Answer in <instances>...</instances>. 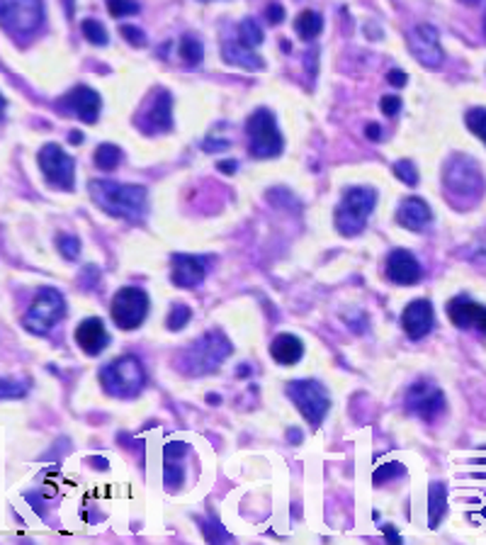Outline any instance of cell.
<instances>
[{"label":"cell","mask_w":486,"mask_h":545,"mask_svg":"<svg viewBox=\"0 0 486 545\" xmlns=\"http://www.w3.org/2000/svg\"><path fill=\"white\" fill-rule=\"evenodd\" d=\"M424 276L421 263L408 249H394L387 259V277L397 285H416Z\"/></svg>","instance_id":"obj_16"},{"label":"cell","mask_w":486,"mask_h":545,"mask_svg":"<svg viewBox=\"0 0 486 545\" xmlns=\"http://www.w3.org/2000/svg\"><path fill=\"white\" fill-rule=\"evenodd\" d=\"M484 122H486V110L474 108L467 112V127L474 132L477 139H484Z\"/></svg>","instance_id":"obj_35"},{"label":"cell","mask_w":486,"mask_h":545,"mask_svg":"<svg viewBox=\"0 0 486 545\" xmlns=\"http://www.w3.org/2000/svg\"><path fill=\"white\" fill-rule=\"evenodd\" d=\"M39 169L52 188L73 190L76 186V161L59 144H45L39 152Z\"/></svg>","instance_id":"obj_11"},{"label":"cell","mask_w":486,"mask_h":545,"mask_svg":"<svg viewBox=\"0 0 486 545\" xmlns=\"http://www.w3.org/2000/svg\"><path fill=\"white\" fill-rule=\"evenodd\" d=\"M63 108L71 110L73 115H78V120H83L86 125H93L103 110V100L88 86H76L63 95Z\"/></svg>","instance_id":"obj_17"},{"label":"cell","mask_w":486,"mask_h":545,"mask_svg":"<svg viewBox=\"0 0 486 545\" xmlns=\"http://www.w3.org/2000/svg\"><path fill=\"white\" fill-rule=\"evenodd\" d=\"M177 56H180V62L185 63V66H200L204 59L202 42L187 32V35H183V39L177 42Z\"/></svg>","instance_id":"obj_26"},{"label":"cell","mask_w":486,"mask_h":545,"mask_svg":"<svg viewBox=\"0 0 486 545\" xmlns=\"http://www.w3.org/2000/svg\"><path fill=\"white\" fill-rule=\"evenodd\" d=\"M122 161V149L115 144H100L95 149V166L100 170H115Z\"/></svg>","instance_id":"obj_27"},{"label":"cell","mask_w":486,"mask_h":545,"mask_svg":"<svg viewBox=\"0 0 486 545\" xmlns=\"http://www.w3.org/2000/svg\"><path fill=\"white\" fill-rule=\"evenodd\" d=\"M387 81L391 83V86H397V88H401V86H407L408 76L404 71H399V69H394V71L387 73Z\"/></svg>","instance_id":"obj_40"},{"label":"cell","mask_w":486,"mask_h":545,"mask_svg":"<svg viewBox=\"0 0 486 545\" xmlns=\"http://www.w3.org/2000/svg\"><path fill=\"white\" fill-rule=\"evenodd\" d=\"M136 125L144 135H161L173 127V98L169 90H156V95L144 105Z\"/></svg>","instance_id":"obj_14"},{"label":"cell","mask_w":486,"mask_h":545,"mask_svg":"<svg viewBox=\"0 0 486 545\" xmlns=\"http://www.w3.org/2000/svg\"><path fill=\"white\" fill-rule=\"evenodd\" d=\"M76 343H78V349L86 353V356H97V353H103V351L107 349V343H110V334H107L105 324H103V319L100 317H88V319H83V322L76 326Z\"/></svg>","instance_id":"obj_20"},{"label":"cell","mask_w":486,"mask_h":545,"mask_svg":"<svg viewBox=\"0 0 486 545\" xmlns=\"http://www.w3.org/2000/svg\"><path fill=\"white\" fill-rule=\"evenodd\" d=\"M394 173H397V178L401 180V183H407V186H416V183H418V170H416V166L411 161L394 163Z\"/></svg>","instance_id":"obj_36"},{"label":"cell","mask_w":486,"mask_h":545,"mask_svg":"<svg viewBox=\"0 0 486 545\" xmlns=\"http://www.w3.org/2000/svg\"><path fill=\"white\" fill-rule=\"evenodd\" d=\"M27 394V384L10 380V377H0V400H20Z\"/></svg>","instance_id":"obj_34"},{"label":"cell","mask_w":486,"mask_h":545,"mask_svg":"<svg viewBox=\"0 0 486 545\" xmlns=\"http://www.w3.org/2000/svg\"><path fill=\"white\" fill-rule=\"evenodd\" d=\"M149 295L144 293L142 287L127 285L122 290H117V295L110 302V314L117 329L134 331L136 326H142L146 314H149Z\"/></svg>","instance_id":"obj_10"},{"label":"cell","mask_w":486,"mask_h":545,"mask_svg":"<svg viewBox=\"0 0 486 545\" xmlns=\"http://www.w3.org/2000/svg\"><path fill=\"white\" fill-rule=\"evenodd\" d=\"M88 193L105 215L142 222L149 210V193L144 186H127L115 180H93Z\"/></svg>","instance_id":"obj_1"},{"label":"cell","mask_w":486,"mask_h":545,"mask_svg":"<svg viewBox=\"0 0 486 545\" xmlns=\"http://www.w3.org/2000/svg\"><path fill=\"white\" fill-rule=\"evenodd\" d=\"M66 5H69V15L73 12V0H66Z\"/></svg>","instance_id":"obj_45"},{"label":"cell","mask_w":486,"mask_h":545,"mask_svg":"<svg viewBox=\"0 0 486 545\" xmlns=\"http://www.w3.org/2000/svg\"><path fill=\"white\" fill-rule=\"evenodd\" d=\"M448 514V490L442 483H433L428 490V518L431 528L441 526V521Z\"/></svg>","instance_id":"obj_24"},{"label":"cell","mask_w":486,"mask_h":545,"mask_svg":"<svg viewBox=\"0 0 486 545\" xmlns=\"http://www.w3.org/2000/svg\"><path fill=\"white\" fill-rule=\"evenodd\" d=\"M56 246L62 251V256L66 260H76L80 253V242L78 236H71V234H62L56 236Z\"/></svg>","instance_id":"obj_32"},{"label":"cell","mask_w":486,"mask_h":545,"mask_svg":"<svg viewBox=\"0 0 486 545\" xmlns=\"http://www.w3.org/2000/svg\"><path fill=\"white\" fill-rule=\"evenodd\" d=\"M404 473H407V470H404V465H399V463L382 465V467H377V470H375V475H372V483L377 484V487H382V484L387 483V480L401 477Z\"/></svg>","instance_id":"obj_33"},{"label":"cell","mask_w":486,"mask_h":545,"mask_svg":"<svg viewBox=\"0 0 486 545\" xmlns=\"http://www.w3.org/2000/svg\"><path fill=\"white\" fill-rule=\"evenodd\" d=\"M380 110H382V115H387V117L399 115V110H401V98H397V95H384L380 103Z\"/></svg>","instance_id":"obj_38"},{"label":"cell","mask_w":486,"mask_h":545,"mask_svg":"<svg viewBox=\"0 0 486 545\" xmlns=\"http://www.w3.org/2000/svg\"><path fill=\"white\" fill-rule=\"evenodd\" d=\"M270 356L280 366H294L304 356V343L294 334H277L270 343Z\"/></svg>","instance_id":"obj_22"},{"label":"cell","mask_w":486,"mask_h":545,"mask_svg":"<svg viewBox=\"0 0 486 545\" xmlns=\"http://www.w3.org/2000/svg\"><path fill=\"white\" fill-rule=\"evenodd\" d=\"M105 3H107V10H110V15L117 20L132 18V15L139 12V3H136V0H105Z\"/></svg>","instance_id":"obj_31"},{"label":"cell","mask_w":486,"mask_h":545,"mask_svg":"<svg viewBox=\"0 0 486 545\" xmlns=\"http://www.w3.org/2000/svg\"><path fill=\"white\" fill-rule=\"evenodd\" d=\"M408 49L418 62L428 66V69H441L445 62V52H442L441 35L433 25H416L408 32Z\"/></svg>","instance_id":"obj_13"},{"label":"cell","mask_w":486,"mask_h":545,"mask_svg":"<svg viewBox=\"0 0 486 545\" xmlns=\"http://www.w3.org/2000/svg\"><path fill=\"white\" fill-rule=\"evenodd\" d=\"M442 186H445V193H450V200L455 202V207H472L477 205L479 197L484 193V176H482V169L474 159L469 156H452L450 161L445 163V173H442Z\"/></svg>","instance_id":"obj_2"},{"label":"cell","mask_w":486,"mask_h":545,"mask_svg":"<svg viewBox=\"0 0 486 545\" xmlns=\"http://www.w3.org/2000/svg\"><path fill=\"white\" fill-rule=\"evenodd\" d=\"M122 37L129 42L132 46H146V35L136 25H122Z\"/></svg>","instance_id":"obj_37"},{"label":"cell","mask_w":486,"mask_h":545,"mask_svg":"<svg viewBox=\"0 0 486 545\" xmlns=\"http://www.w3.org/2000/svg\"><path fill=\"white\" fill-rule=\"evenodd\" d=\"M377 202V190L367 186L348 188L343 193L341 205L336 207V229L343 236H358L365 232L367 219Z\"/></svg>","instance_id":"obj_5"},{"label":"cell","mask_w":486,"mask_h":545,"mask_svg":"<svg viewBox=\"0 0 486 545\" xmlns=\"http://www.w3.org/2000/svg\"><path fill=\"white\" fill-rule=\"evenodd\" d=\"M287 397L301 411L307 424H311V429H318L331 409L328 390L318 380H294L287 384Z\"/></svg>","instance_id":"obj_9"},{"label":"cell","mask_w":486,"mask_h":545,"mask_svg":"<svg viewBox=\"0 0 486 545\" xmlns=\"http://www.w3.org/2000/svg\"><path fill=\"white\" fill-rule=\"evenodd\" d=\"M431 219H433V212L421 197H407L397 210L399 227H404L408 232H421L424 227H428Z\"/></svg>","instance_id":"obj_21"},{"label":"cell","mask_w":486,"mask_h":545,"mask_svg":"<svg viewBox=\"0 0 486 545\" xmlns=\"http://www.w3.org/2000/svg\"><path fill=\"white\" fill-rule=\"evenodd\" d=\"M462 3H479V0H462Z\"/></svg>","instance_id":"obj_46"},{"label":"cell","mask_w":486,"mask_h":545,"mask_svg":"<svg viewBox=\"0 0 486 545\" xmlns=\"http://www.w3.org/2000/svg\"><path fill=\"white\" fill-rule=\"evenodd\" d=\"M3 112H5V98L0 95V120H3Z\"/></svg>","instance_id":"obj_44"},{"label":"cell","mask_w":486,"mask_h":545,"mask_svg":"<svg viewBox=\"0 0 486 545\" xmlns=\"http://www.w3.org/2000/svg\"><path fill=\"white\" fill-rule=\"evenodd\" d=\"M445 310H448V317H450V322L455 324L457 329H486V307L482 302H477V300H472V297H452Z\"/></svg>","instance_id":"obj_15"},{"label":"cell","mask_w":486,"mask_h":545,"mask_svg":"<svg viewBox=\"0 0 486 545\" xmlns=\"http://www.w3.org/2000/svg\"><path fill=\"white\" fill-rule=\"evenodd\" d=\"M66 314V302L56 287H42L22 317V326L35 336H46L49 331L62 322Z\"/></svg>","instance_id":"obj_7"},{"label":"cell","mask_w":486,"mask_h":545,"mask_svg":"<svg viewBox=\"0 0 486 545\" xmlns=\"http://www.w3.org/2000/svg\"><path fill=\"white\" fill-rule=\"evenodd\" d=\"M207 276V263L202 256H190V253H176L173 256V268H170V280L177 287H197L202 285Z\"/></svg>","instance_id":"obj_19"},{"label":"cell","mask_w":486,"mask_h":545,"mask_svg":"<svg viewBox=\"0 0 486 545\" xmlns=\"http://www.w3.org/2000/svg\"><path fill=\"white\" fill-rule=\"evenodd\" d=\"M321 28H324V18L318 12H314V10H301L297 20H294V29H297V35L304 42H311L314 37H318Z\"/></svg>","instance_id":"obj_25"},{"label":"cell","mask_w":486,"mask_h":545,"mask_svg":"<svg viewBox=\"0 0 486 545\" xmlns=\"http://www.w3.org/2000/svg\"><path fill=\"white\" fill-rule=\"evenodd\" d=\"M221 52H224V59H227V62L236 63V66L246 69V71H260V69L266 66L260 56L253 54V49H246V46L239 45V42H224Z\"/></svg>","instance_id":"obj_23"},{"label":"cell","mask_w":486,"mask_h":545,"mask_svg":"<svg viewBox=\"0 0 486 545\" xmlns=\"http://www.w3.org/2000/svg\"><path fill=\"white\" fill-rule=\"evenodd\" d=\"M239 45H243L246 49H256V46L263 45V29L258 25L256 20H243L239 25Z\"/></svg>","instance_id":"obj_28"},{"label":"cell","mask_w":486,"mask_h":545,"mask_svg":"<svg viewBox=\"0 0 486 545\" xmlns=\"http://www.w3.org/2000/svg\"><path fill=\"white\" fill-rule=\"evenodd\" d=\"M100 384L110 397L132 400L146 384V370L136 356H119L100 370Z\"/></svg>","instance_id":"obj_4"},{"label":"cell","mask_w":486,"mask_h":545,"mask_svg":"<svg viewBox=\"0 0 486 545\" xmlns=\"http://www.w3.org/2000/svg\"><path fill=\"white\" fill-rule=\"evenodd\" d=\"M45 22L42 0H0V28L15 39L32 37Z\"/></svg>","instance_id":"obj_6"},{"label":"cell","mask_w":486,"mask_h":545,"mask_svg":"<svg viewBox=\"0 0 486 545\" xmlns=\"http://www.w3.org/2000/svg\"><path fill=\"white\" fill-rule=\"evenodd\" d=\"M221 170H227V173H234L236 170V163H219Z\"/></svg>","instance_id":"obj_42"},{"label":"cell","mask_w":486,"mask_h":545,"mask_svg":"<svg viewBox=\"0 0 486 545\" xmlns=\"http://www.w3.org/2000/svg\"><path fill=\"white\" fill-rule=\"evenodd\" d=\"M231 343L219 331H207L202 339H197L190 349L183 351L177 366L185 370L187 376H210L229 358Z\"/></svg>","instance_id":"obj_3"},{"label":"cell","mask_w":486,"mask_h":545,"mask_svg":"<svg viewBox=\"0 0 486 545\" xmlns=\"http://www.w3.org/2000/svg\"><path fill=\"white\" fill-rule=\"evenodd\" d=\"M266 18L270 20L273 25H280V22H284V8L280 3H270L266 10Z\"/></svg>","instance_id":"obj_39"},{"label":"cell","mask_w":486,"mask_h":545,"mask_svg":"<svg viewBox=\"0 0 486 545\" xmlns=\"http://www.w3.org/2000/svg\"><path fill=\"white\" fill-rule=\"evenodd\" d=\"M246 132L248 139H251V144H248L251 156H256V159H273V156L283 153V135H280L275 115L270 110L260 108L248 117Z\"/></svg>","instance_id":"obj_8"},{"label":"cell","mask_w":486,"mask_h":545,"mask_svg":"<svg viewBox=\"0 0 486 545\" xmlns=\"http://www.w3.org/2000/svg\"><path fill=\"white\" fill-rule=\"evenodd\" d=\"M401 329L407 331L408 339H424L425 334L433 329V304L428 300H414L407 304L401 314Z\"/></svg>","instance_id":"obj_18"},{"label":"cell","mask_w":486,"mask_h":545,"mask_svg":"<svg viewBox=\"0 0 486 545\" xmlns=\"http://www.w3.org/2000/svg\"><path fill=\"white\" fill-rule=\"evenodd\" d=\"M407 409L424 421H435L441 419L445 409H448V402H445V394H442L441 387H435L433 383H416L408 387L407 392Z\"/></svg>","instance_id":"obj_12"},{"label":"cell","mask_w":486,"mask_h":545,"mask_svg":"<svg viewBox=\"0 0 486 545\" xmlns=\"http://www.w3.org/2000/svg\"><path fill=\"white\" fill-rule=\"evenodd\" d=\"M190 319H193V310H190L187 304H176V307L170 310L169 319H166V326H169L170 331H180L185 329Z\"/></svg>","instance_id":"obj_30"},{"label":"cell","mask_w":486,"mask_h":545,"mask_svg":"<svg viewBox=\"0 0 486 545\" xmlns=\"http://www.w3.org/2000/svg\"><path fill=\"white\" fill-rule=\"evenodd\" d=\"M71 144H83V135L80 132H71Z\"/></svg>","instance_id":"obj_43"},{"label":"cell","mask_w":486,"mask_h":545,"mask_svg":"<svg viewBox=\"0 0 486 545\" xmlns=\"http://www.w3.org/2000/svg\"><path fill=\"white\" fill-rule=\"evenodd\" d=\"M200 3H212V0H200Z\"/></svg>","instance_id":"obj_47"},{"label":"cell","mask_w":486,"mask_h":545,"mask_svg":"<svg viewBox=\"0 0 486 545\" xmlns=\"http://www.w3.org/2000/svg\"><path fill=\"white\" fill-rule=\"evenodd\" d=\"M365 135H367V139H372V142H380V136H382L380 125H375V122H370V125L365 127Z\"/></svg>","instance_id":"obj_41"},{"label":"cell","mask_w":486,"mask_h":545,"mask_svg":"<svg viewBox=\"0 0 486 545\" xmlns=\"http://www.w3.org/2000/svg\"><path fill=\"white\" fill-rule=\"evenodd\" d=\"M80 29H83V37L88 39L90 45H95V46H105L107 45V29L103 22H97V20L88 18V20H83L80 22Z\"/></svg>","instance_id":"obj_29"}]
</instances>
